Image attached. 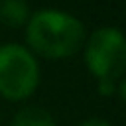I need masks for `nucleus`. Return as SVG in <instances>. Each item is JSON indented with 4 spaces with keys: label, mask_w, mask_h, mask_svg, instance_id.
<instances>
[{
    "label": "nucleus",
    "mask_w": 126,
    "mask_h": 126,
    "mask_svg": "<svg viewBox=\"0 0 126 126\" xmlns=\"http://www.w3.org/2000/svg\"><path fill=\"white\" fill-rule=\"evenodd\" d=\"M79 126H112V124L108 120H104V118H87Z\"/></svg>",
    "instance_id": "obj_7"
},
{
    "label": "nucleus",
    "mask_w": 126,
    "mask_h": 126,
    "mask_svg": "<svg viewBox=\"0 0 126 126\" xmlns=\"http://www.w3.org/2000/svg\"><path fill=\"white\" fill-rule=\"evenodd\" d=\"M12 126H55V120L41 106H26L14 114Z\"/></svg>",
    "instance_id": "obj_5"
},
{
    "label": "nucleus",
    "mask_w": 126,
    "mask_h": 126,
    "mask_svg": "<svg viewBox=\"0 0 126 126\" xmlns=\"http://www.w3.org/2000/svg\"><path fill=\"white\" fill-rule=\"evenodd\" d=\"M116 83L118 81H98V93L102 96H114L116 94Z\"/></svg>",
    "instance_id": "obj_6"
},
{
    "label": "nucleus",
    "mask_w": 126,
    "mask_h": 126,
    "mask_svg": "<svg viewBox=\"0 0 126 126\" xmlns=\"http://www.w3.org/2000/svg\"><path fill=\"white\" fill-rule=\"evenodd\" d=\"M41 79L37 57L20 43L0 45V96L10 102L30 98Z\"/></svg>",
    "instance_id": "obj_2"
},
{
    "label": "nucleus",
    "mask_w": 126,
    "mask_h": 126,
    "mask_svg": "<svg viewBox=\"0 0 126 126\" xmlns=\"http://www.w3.org/2000/svg\"><path fill=\"white\" fill-rule=\"evenodd\" d=\"M83 59L98 81H118L126 69V41L116 26L96 28L83 45Z\"/></svg>",
    "instance_id": "obj_3"
},
{
    "label": "nucleus",
    "mask_w": 126,
    "mask_h": 126,
    "mask_svg": "<svg viewBox=\"0 0 126 126\" xmlns=\"http://www.w3.org/2000/svg\"><path fill=\"white\" fill-rule=\"evenodd\" d=\"M30 20V6L26 0H0V22L10 28H22Z\"/></svg>",
    "instance_id": "obj_4"
},
{
    "label": "nucleus",
    "mask_w": 126,
    "mask_h": 126,
    "mask_svg": "<svg viewBox=\"0 0 126 126\" xmlns=\"http://www.w3.org/2000/svg\"><path fill=\"white\" fill-rule=\"evenodd\" d=\"M26 28V47L45 59H67L79 53L87 39L85 24L71 12L41 8L30 14Z\"/></svg>",
    "instance_id": "obj_1"
}]
</instances>
